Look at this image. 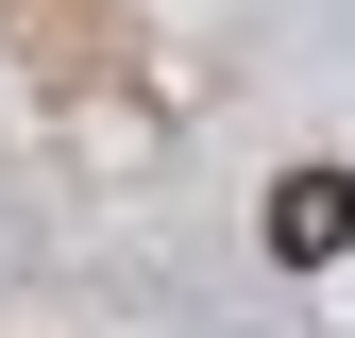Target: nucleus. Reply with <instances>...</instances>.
I'll list each match as a JSON object with an SVG mask.
<instances>
[{
	"label": "nucleus",
	"mask_w": 355,
	"mask_h": 338,
	"mask_svg": "<svg viewBox=\"0 0 355 338\" xmlns=\"http://www.w3.org/2000/svg\"><path fill=\"white\" fill-rule=\"evenodd\" d=\"M338 237H355V169H288V186H271V254H288V271H322Z\"/></svg>",
	"instance_id": "f257e3e1"
}]
</instances>
